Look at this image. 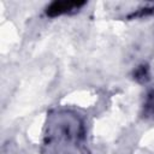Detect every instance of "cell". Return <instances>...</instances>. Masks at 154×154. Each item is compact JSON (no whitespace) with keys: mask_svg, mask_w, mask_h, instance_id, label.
<instances>
[{"mask_svg":"<svg viewBox=\"0 0 154 154\" xmlns=\"http://www.w3.org/2000/svg\"><path fill=\"white\" fill-rule=\"evenodd\" d=\"M83 5L84 1H54L47 7L46 13L49 17H57L71 12L72 10H77Z\"/></svg>","mask_w":154,"mask_h":154,"instance_id":"obj_1","label":"cell"},{"mask_svg":"<svg viewBox=\"0 0 154 154\" xmlns=\"http://www.w3.org/2000/svg\"><path fill=\"white\" fill-rule=\"evenodd\" d=\"M134 76H135V79L138 81V82H144V81H147V79H148V67L144 66V65L137 67V70L135 71Z\"/></svg>","mask_w":154,"mask_h":154,"instance_id":"obj_2","label":"cell"},{"mask_svg":"<svg viewBox=\"0 0 154 154\" xmlns=\"http://www.w3.org/2000/svg\"><path fill=\"white\" fill-rule=\"evenodd\" d=\"M154 11V7H144V8H141L138 12H134L129 16V18H134V17H143V16H147V14H150L152 12Z\"/></svg>","mask_w":154,"mask_h":154,"instance_id":"obj_3","label":"cell"}]
</instances>
